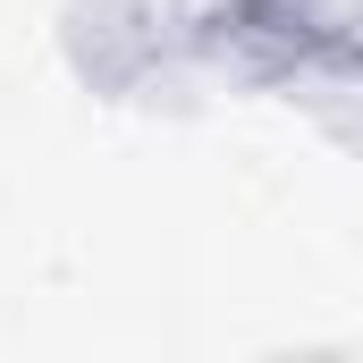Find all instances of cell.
Segmentation results:
<instances>
[{
    "label": "cell",
    "instance_id": "cell-1",
    "mask_svg": "<svg viewBox=\"0 0 363 363\" xmlns=\"http://www.w3.org/2000/svg\"><path fill=\"white\" fill-rule=\"evenodd\" d=\"M186 43L178 0H68V60L101 93H152Z\"/></svg>",
    "mask_w": 363,
    "mask_h": 363
}]
</instances>
